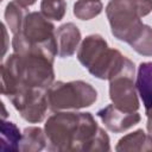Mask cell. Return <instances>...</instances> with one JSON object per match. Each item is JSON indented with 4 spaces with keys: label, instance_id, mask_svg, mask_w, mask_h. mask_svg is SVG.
<instances>
[{
    "label": "cell",
    "instance_id": "obj_1",
    "mask_svg": "<svg viewBox=\"0 0 152 152\" xmlns=\"http://www.w3.org/2000/svg\"><path fill=\"white\" fill-rule=\"evenodd\" d=\"M46 148L57 152H102L110 150L107 132L89 112H61L50 115L44 125Z\"/></svg>",
    "mask_w": 152,
    "mask_h": 152
},
{
    "label": "cell",
    "instance_id": "obj_2",
    "mask_svg": "<svg viewBox=\"0 0 152 152\" xmlns=\"http://www.w3.org/2000/svg\"><path fill=\"white\" fill-rule=\"evenodd\" d=\"M78 62L99 80H109L120 72L129 58L119 50L110 49L106 39L97 34L87 36L77 50Z\"/></svg>",
    "mask_w": 152,
    "mask_h": 152
},
{
    "label": "cell",
    "instance_id": "obj_3",
    "mask_svg": "<svg viewBox=\"0 0 152 152\" xmlns=\"http://www.w3.org/2000/svg\"><path fill=\"white\" fill-rule=\"evenodd\" d=\"M151 12L152 0H109L106 6L112 34L127 44L142 27L141 18Z\"/></svg>",
    "mask_w": 152,
    "mask_h": 152
},
{
    "label": "cell",
    "instance_id": "obj_4",
    "mask_svg": "<svg viewBox=\"0 0 152 152\" xmlns=\"http://www.w3.org/2000/svg\"><path fill=\"white\" fill-rule=\"evenodd\" d=\"M46 93L50 109L53 112L90 107L97 100L96 89L90 83L81 80L53 82Z\"/></svg>",
    "mask_w": 152,
    "mask_h": 152
},
{
    "label": "cell",
    "instance_id": "obj_5",
    "mask_svg": "<svg viewBox=\"0 0 152 152\" xmlns=\"http://www.w3.org/2000/svg\"><path fill=\"white\" fill-rule=\"evenodd\" d=\"M55 25L42 12H30L25 19L21 32L13 34V52H19L27 46L46 45L56 42Z\"/></svg>",
    "mask_w": 152,
    "mask_h": 152
},
{
    "label": "cell",
    "instance_id": "obj_6",
    "mask_svg": "<svg viewBox=\"0 0 152 152\" xmlns=\"http://www.w3.org/2000/svg\"><path fill=\"white\" fill-rule=\"evenodd\" d=\"M135 66L129 59L124 69L109 78V97L114 106L125 112H138L140 104L134 83Z\"/></svg>",
    "mask_w": 152,
    "mask_h": 152
},
{
    "label": "cell",
    "instance_id": "obj_7",
    "mask_svg": "<svg viewBox=\"0 0 152 152\" xmlns=\"http://www.w3.org/2000/svg\"><path fill=\"white\" fill-rule=\"evenodd\" d=\"M8 100L20 116L30 124L42 122L50 107L46 89L42 88H24Z\"/></svg>",
    "mask_w": 152,
    "mask_h": 152
},
{
    "label": "cell",
    "instance_id": "obj_8",
    "mask_svg": "<svg viewBox=\"0 0 152 152\" xmlns=\"http://www.w3.org/2000/svg\"><path fill=\"white\" fill-rule=\"evenodd\" d=\"M96 115L101 119L106 128L114 133L125 132L139 124L141 120L138 112H125L113 103L99 109Z\"/></svg>",
    "mask_w": 152,
    "mask_h": 152
},
{
    "label": "cell",
    "instance_id": "obj_9",
    "mask_svg": "<svg viewBox=\"0 0 152 152\" xmlns=\"http://www.w3.org/2000/svg\"><path fill=\"white\" fill-rule=\"evenodd\" d=\"M56 42H57V55L61 58H66L72 56L78 49V44L81 42V31L74 23H65L61 25L56 32Z\"/></svg>",
    "mask_w": 152,
    "mask_h": 152
},
{
    "label": "cell",
    "instance_id": "obj_10",
    "mask_svg": "<svg viewBox=\"0 0 152 152\" xmlns=\"http://www.w3.org/2000/svg\"><path fill=\"white\" fill-rule=\"evenodd\" d=\"M115 150L118 152L127 151H152V135L145 133L144 129H137L119 139Z\"/></svg>",
    "mask_w": 152,
    "mask_h": 152
},
{
    "label": "cell",
    "instance_id": "obj_11",
    "mask_svg": "<svg viewBox=\"0 0 152 152\" xmlns=\"http://www.w3.org/2000/svg\"><path fill=\"white\" fill-rule=\"evenodd\" d=\"M135 86L145 110L152 109V62L139 64Z\"/></svg>",
    "mask_w": 152,
    "mask_h": 152
},
{
    "label": "cell",
    "instance_id": "obj_12",
    "mask_svg": "<svg viewBox=\"0 0 152 152\" xmlns=\"http://www.w3.org/2000/svg\"><path fill=\"white\" fill-rule=\"evenodd\" d=\"M48 146V139L45 131L37 126H28L24 128L21 140L19 144V151L23 152H38Z\"/></svg>",
    "mask_w": 152,
    "mask_h": 152
},
{
    "label": "cell",
    "instance_id": "obj_13",
    "mask_svg": "<svg viewBox=\"0 0 152 152\" xmlns=\"http://www.w3.org/2000/svg\"><path fill=\"white\" fill-rule=\"evenodd\" d=\"M28 14L27 7L18 4L17 1H10L5 8V23L13 34L21 32L25 19Z\"/></svg>",
    "mask_w": 152,
    "mask_h": 152
},
{
    "label": "cell",
    "instance_id": "obj_14",
    "mask_svg": "<svg viewBox=\"0 0 152 152\" xmlns=\"http://www.w3.org/2000/svg\"><path fill=\"white\" fill-rule=\"evenodd\" d=\"M23 133L18 126L11 121H1L0 127V150L1 151H19V144Z\"/></svg>",
    "mask_w": 152,
    "mask_h": 152
},
{
    "label": "cell",
    "instance_id": "obj_15",
    "mask_svg": "<svg viewBox=\"0 0 152 152\" xmlns=\"http://www.w3.org/2000/svg\"><path fill=\"white\" fill-rule=\"evenodd\" d=\"M128 45L139 55L145 57L152 56V27L142 25L135 37L128 43Z\"/></svg>",
    "mask_w": 152,
    "mask_h": 152
},
{
    "label": "cell",
    "instance_id": "obj_16",
    "mask_svg": "<svg viewBox=\"0 0 152 152\" xmlns=\"http://www.w3.org/2000/svg\"><path fill=\"white\" fill-rule=\"evenodd\" d=\"M103 10L100 0H77L74 4V15L80 20H90L97 17Z\"/></svg>",
    "mask_w": 152,
    "mask_h": 152
},
{
    "label": "cell",
    "instance_id": "obj_17",
    "mask_svg": "<svg viewBox=\"0 0 152 152\" xmlns=\"http://www.w3.org/2000/svg\"><path fill=\"white\" fill-rule=\"evenodd\" d=\"M66 2L65 0H42L40 1V12L48 19L62 20L65 15Z\"/></svg>",
    "mask_w": 152,
    "mask_h": 152
},
{
    "label": "cell",
    "instance_id": "obj_18",
    "mask_svg": "<svg viewBox=\"0 0 152 152\" xmlns=\"http://www.w3.org/2000/svg\"><path fill=\"white\" fill-rule=\"evenodd\" d=\"M145 114L147 116V122H146V128L150 135H152V109L145 110Z\"/></svg>",
    "mask_w": 152,
    "mask_h": 152
},
{
    "label": "cell",
    "instance_id": "obj_19",
    "mask_svg": "<svg viewBox=\"0 0 152 152\" xmlns=\"http://www.w3.org/2000/svg\"><path fill=\"white\" fill-rule=\"evenodd\" d=\"M14 1H17L18 4H20L25 7H28V6H32L33 4H36L37 0H14Z\"/></svg>",
    "mask_w": 152,
    "mask_h": 152
}]
</instances>
